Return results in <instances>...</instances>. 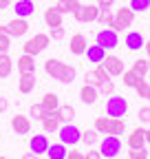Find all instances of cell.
Here are the masks:
<instances>
[{
    "instance_id": "6da1fadb",
    "label": "cell",
    "mask_w": 150,
    "mask_h": 159,
    "mask_svg": "<svg viewBox=\"0 0 150 159\" xmlns=\"http://www.w3.org/2000/svg\"><path fill=\"white\" fill-rule=\"evenodd\" d=\"M44 71L49 77L58 80V82L62 84H73L75 82V69L66 62H62V60H55V57H49L44 62Z\"/></svg>"
},
{
    "instance_id": "7a4b0ae2",
    "label": "cell",
    "mask_w": 150,
    "mask_h": 159,
    "mask_svg": "<svg viewBox=\"0 0 150 159\" xmlns=\"http://www.w3.org/2000/svg\"><path fill=\"white\" fill-rule=\"evenodd\" d=\"M97 133H104V135H121L124 128H126V119L124 117H110V115H104V117H97L95 124H93Z\"/></svg>"
},
{
    "instance_id": "3957f363",
    "label": "cell",
    "mask_w": 150,
    "mask_h": 159,
    "mask_svg": "<svg viewBox=\"0 0 150 159\" xmlns=\"http://www.w3.org/2000/svg\"><path fill=\"white\" fill-rule=\"evenodd\" d=\"M58 135H60V142H62L66 148H73V146H77V144H80L82 128H80V126H75L73 122H68V124H62V126H60Z\"/></svg>"
},
{
    "instance_id": "277c9868",
    "label": "cell",
    "mask_w": 150,
    "mask_h": 159,
    "mask_svg": "<svg viewBox=\"0 0 150 159\" xmlns=\"http://www.w3.org/2000/svg\"><path fill=\"white\" fill-rule=\"evenodd\" d=\"M133 22H135V11L130 9V7H119L115 11V16H113L110 29H115L119 33V31H126L128 27H133Z\"/></svg>"
},
{
    "instance_id": "5b68a950",
    "label": "cell",
    "mask_w": 150,
    "mask_h": 159,
    "mask_svg": "<svg viewBox=\"0 0 150 159\" xmlns=\"http://www.w3.org/2000/svg\"><path fill=\"white\" fill-rule=\"evenodd\" d=\"M49 42H51V35L49 33H35V35H31L27 42L22 44V49H24V53H29V55H40L46 47H49Z\"/></svg>"
},
{
    "instance_id": "8992f818",
    "label": "cell",
    "mask_w": 150,
    "mask_h": 159,
    "mask_svg": "<svg viewBox=\"0 0 150 159\" xmlns=\"http://www.w3.org/2000/svg\"><path fill=\"white\" fill-rule=\"evenodd\" d=\"M99 152L106 159H115L121 152V139H119V135H106L102 139V144H99Z\"/></svg>"
},
{
    "instance_id": "52a82bcc",
    "label": "cell",
    "mask_w": 150,
    "mask_h": 159,
    "mask_svg": "<svg viewBox=\"0 0 150 159\" xmlns=\"http://www.w3.org/2000/svg\"><path fill=\"white\" fill-rule=\"evenodd\" d=\"M128 113V102H126V97H121V95H108V99H106V115H110V117H124Z\"/></svg>"
},
{
    "instance_id": "ba28073f",
    "label": "cell",
    "mask_w": 150,
    "mask_h": 159,
    "mask_svg": "<svg viewBox=\"0 0 150 159\" xmlns=\"http://www.w3.org/2000/svg\"><path fill=\"white\" fill-rule=\"evenodd\" d=\"M95 42H97L99 47H104L106 51H113V49L119 44V35H117V31H115V29L104 27V29H99V31H97Z\"/></svg>"
},
{
    "instance_id": "9c48e42d",
    "label": "cell",
    "mask_w": 150,
    "mask_h": 159,
    "mask_svg": "<svg viewBox=\"0 0 150 159\" xmlns=\"http://www.w3.org/2000/svg\"><path fill=\"white\" fill-rule=\"evenodd\" d=\"M97 16H99V7L97 5H80L77 9H75V13H73V18L77 20V22H82V25L95 22Z\"/></svg>"
},
{
    "instance_id": "30bf717a",
    "label": "cell",
    "mask_w": 150,
    "mask_h": 159,
    "mask_svg": "<svg viewBox=\"0 0 150 159\" xmlns=\"http://www.w3.org/2000/svg\"><path fill=\"white\" fill-rule=\"evenodd\" d=\"M42 130L44 133H58L60 130V126H62V115H60V108L58 111H51V113H46L44 117H42Z\"/></svg>"
},
{
    "instance_id": "8fae6325",
    "label": "cell",
    "mask_w": 150,
    "mask_h": 159,
    "mask_svg": "<svg viewBox=\"0 0 150 159\" xmlns=\"http://www.w3.org/2000/svg\"><path fill=\"white\" fill-rule=\"evenodd\" d=\"M5 27H7V33H9L11 38H22V35H27V31H29L27 18H13V20H9Z\"/></svg>"
},
{
    "instance_id": "7c38bea8",
    "label": "cell",
    "mask_w": 150,
    "mask_h": 159,
    "mask_svg": "<svg viewBox=\"0 0 150 159\" xmlns=\"http://www.w3.org/2000/svg\"><path fill=\"white\" fill-rule=\"evenodd\" d=\"M46 148H49V139H46V135L38 133V135H33V137L29 139V150L35 152L38 157H40V155H46Z\"/></svg>"
},
{
    "instance_id": "4fadbf2b",
    "label": "cell",
    "mask_w": 150,
    "mask_h": 159,
    "mask_svg": "<svg viewBox=\"0 0 150 159\" xmlns=\"http://www.w3.org/2000/svg\"><path fill=\"white\" fill-rule=\"evenodd\" d=\"M104 66H106V71H108L110 77H119V75L126 71L121 60H119L117 55H108V53H106V60H104Z\"/></svg>"
},
{
    "instance_id": "5bb4252c",
    "label": "cell",
    "mask_w": 150,
    "mask_h": 159,
    "mask_svg": "<svg viewBox=\"0 0 150 159\" xmlns=\"http://www.w3.org/2000/svg\"><path fill=\"white\" fill-rule=\"evenodd\" d=\"M11 128L15 135H27L31 133V119L27 115H13L11 117Z\"/></svg>"
},
{
    "instance_id": "9a60e30c",
    "label": "cell",
    "mask_w": 150,
    "mask_h": 159,
    "mask_svg": "<svg viewBox=\"0 0 150 159\" xmlns=\"http://www.w3.org/2000/svg\"><path fill=\"white\" fill-rule=\"evenodd\" d=\"M13 13L15 18H29L35 13V5L33 0H15L13 2Z\"/></svg>"
},
{
    "instance_id": "2e32d148",
    "label": "cell",
    "mask_w": 150,
    "mask_h": 159,
    "mask_svg": "<svg viewBox=\"0 0 150 159\" xmlns=\"http://www.w3.org/2000/svg\"><path fill=\"white\" fill-rule=\"evenodd\" d=\"M86 57H88V62L99 64V62H104V60H106V49L99 47L97 42H95V44H88V47H86Z\"/></svg>"
},
{
    "instance_id": "e0dca14e",
    "label": "cell",
    "mask_w": 150,
    "mask_h": 159,
    "mask_svg": "<svg viewBox=\"0 0 150 159\" xmlns=\"http://www.w3.org/2000/svg\"><path fill=\"white\" fill-rule=\"evenodd\" d=\"M18 73L24 75V73H35V57L29 53H22L18 57Z\"/></svg>"
},
{
    "instance_id": "ac0fdd59",
    "label": "cell",
    "mask_w": 150,
    "mask_h": 159,
    "mask_svg": "<svg viewBox=\"0 0 150 159\" xmlns=\"http://www.w3.org/2000/svg\"><path fill=\"white\" fill-rule=\"evenodd\" d=\"M97 97H99V91H97V86H90V84H84L82 89H80V99L86 104V106H90V104H95L97 102Z\"/></svg>"
},
{
    "instance_id": "d6986e66",
    "label": "cell",
    "mask_w": 150,
    "mask_h": 159,
    "mask_svg": "<svg viewBox=\"0 0 150 159\" xmlns=\"http://www.w3.org/2000/svg\"><path fill=\"white\" fill-rule=\"evenodd\" d=\"M124 42H126V47H128L130 51H139V49H143L146 40H143V35H141L139 31H128Z\"/></svg>"
},
{
    "instance_id": "ffe728a7",
    "label": "cell",
    "mask_w": 150,
    "mask_h": 159,
    "mask_svg": "<svg viewBox=\"0 0 150 159\" xmlns=\"http://www.w3.org/2000/svg\"><path fill=\"white\" fill-rule=\"evenodd\" d=\"M86 38L82 35V33H75V35H71V44H68V49H71V53L73 55H84L86 53Z\"/></svg>"
},
{
    "instance_id": "44dd1931",
    "label": "cell",
    "mask_w": 150,
    "mask_h": 159,
    "mask_svg": "<svg viewBox=\"0 0 150 159\" xmlns=\"http://www.w3.org/2000/svg\"><path fill=\"white\" fill-rule=\"evenodd\" d=\"M146 146V128H135L128 135V148H143Z\"/></svg>"
},
{
    "instance_id": "7402d4cb",
    "label": "cell",
    "mask_w": 150,
    "mask_h": 159,
    "mask_svg": "<svg viewBox=\"0 0 150 159\" xmlns=\"http://www.w3.org/2000/svg\"><path fill=\"white\" fill-rule=\"evenodd\" d=\"M33 89H35V73L20 75V80H18V91H20L22 95H29Z\"/></svg>"
},
{
    "instance_id": "603a6c76",
    "label": "cell",
    "mask_w": 150,
    "mask_h": 159,
    "mask_svg": "<svg viewBox=\"0 0 150 159\" xmlns=\"http://www.w3.org/2000/svg\"><path fill=\"white\" fill-rule=\"evenodd\" d=\"M62 13L55 9V7H49L46 11H44V22H46V27L51 29V27H62Z\"/></svg>"
},
{
    "instance_id": "cb8c5ba5",
    "label": "cell",
    "mask_w": 150,
    "mask_h": 159,
    "mask_svg": "<svg viewBox=\"0 0 150 159\" xmlns=\"http://www.w3.org/2000/svg\"><path fill=\"white\" fill-rule=\"evenodd\" d=\"M82 2L80 0H58V5H55V9H58L62 16H73L75 9H77Z\"/></svg>"
},
{
    "instance_id": "d4e9b609",
    "label": "cell",
    "mask_w": 150,
    "mask_h": 159,
    "mask_svg": "<svg viewBox=\"0 0 150 159\" xmlns=\"http://www.w3.org/2000/svg\"><path fill=\"white\" fill-rule=\"evenodd\" d=\"M66 146L62 144V142H55V144H49V148H46V157L49 159H66Z\"/></svg>"
},
{
    "instance_id": "484cf974",
    "label": "cell",
    "mask_w": 150,
    "mask_h": 159,
    "mask_svg": "<svg viewBox=\"0 0 150 159\" xmlns=\"http://www.w3.org/2000/svg\"><path fill=\"white\" fill-rule=\"evenodd\" d=\"M42 106L46 108V113H51V111H58V108L62 106V102H60V95H58V93H44V97H42Z\"/></svg>"
},
{
    "instance_id": "4316f807",
    "label": "cell",
    "mask_w": 150,
    "mask_h": 159,
    "mask_svg": "<svg viewBox=\"0 0 150 159\" xmlns=\"http://www.w3.org/2000/svg\"><path fill=\"white\" fill-rule=\"evenodd\" d=\"M13 71V60L9 57V53H0V80L9 77Z\"/></svg>"
},
{
    "instance_id": "83f0119b",
    "label": "cell",
    "mask_w": 150,
    "mask_h": 159,
    "mask_svg": "<svg viewBox=\"0 0 150 159\" xmlns=\"http://www.w3.org/2000/svg\"><path fill=\"white\" fill-rule=\"evenodd\" d=\"M97 139H99V133H97L95 128H90V130H82L80 142H82V144H86V146L90 148V146H95V144H97Z\"/></svg>"
},
{
    "instance_id": "f1b7e54d",
    "label": "cell",
    "mask_w": 150,
    "mask_h": 159,
    "mask_svg": "<svg viewBox=\"0 0 150 159\" xmlns=\"http://www.w3.org/2000/svg\"><path fill=\"white\" fill-rule=\"evenodd\" d=\"M121 75H124V86H130V89H135V86L139 84V80H143V77H139L133 69H130V71H124Z\"/></svg>"
},
{
    "instance_id": "f546056e",
    "label": "cell",
    "mask_w": 150,
    "mask_h": 159,
    "mask_svg": "<svg viewBox=\"0 0 150 159\" xmlns=\"http://www.w3.org/2000/svg\"><path fill=\"white\" fill-rule=\"evenodd\" d=\"M133 71H135L139 77H146V75H148V71H150L148 60H135V62H133Z\"/></svg>"
},
{
    "instance_id": "4dcf8cb0",
    "label": "cell",
    "mask_w": 150,
    "mask_h": 159,
    "mask_svg": "<svg viewBox=\"0 0 150 159\" xmlns=\"http://www.w3.org/2000/svg\"><path fill=\"white\" fill-rule=\"evenodd\" d=\"M29 115H31V119H35V122H42V117L46 115V108L42 106V102H40V104H31Z\"/></svg>"
},
{
    "instance_id": "1f68e13d",
    "label": "cell",
    "mask_w": 150,
    "mask_h": 159,
    "mask_svg": "<svg viewBox=\"0 0 150 159\" xmlns=\"http://www.w3.org/2000/svg\"><path fill=\"white\" fill-rule=\"evenodd\" d=\"M11 47V35L7 33V27H0V53H7Z\"/></svg>"
},
{
    "instance_id": "d6a6232c",
    "label": "cell",
    "mask_w": 150,
    "mask_h": 159,
    "mask_svg": "<svg viewBox=\"0 0 150 159\" xmlns=\"http://www.w3.org/2000/svg\"><path fill=\"white\" fill-rule=\"evenodd\" d=\"M113 16H115V13H113L110 9H99V16H97L95 22H99L102 27H110L113 25Z\"/></svg>"
},
{
    "instance_id": "836d02e7",
    "label": "cell",
    "mask_w": 150,
    "mask_h": 159,
    "mask_svg": "<svg viewBox=\"0 0 150 159\" xmlns=\"http://www.w3.org/2000/svg\"><path fill=\"white\" fill-rule=\"evenodd\" d=\"M128 7L133 9L135 13H143V11L150 9V0H130V5H128Z\"/></svg>"
},
{
    "instance_id": "e575fe53",
    "label": "cell",
    "mask_w": 150,
    "mask_h": 159,
    "mask_svg": "<svg viewBox=\"0 0 150 159\" xmlns=\"http://www.w3.org/2000/svg\"><path fill=\"white\" fill-rule=\"evenodd\" d=\"M60 115H62V124H68V122H73L75 108H73L71 104H62V106H60Z\"/></svg>"
},
{
    "instance_id": "d590c367",
    "label": "cell",
    "mask_w": 150,
    "mask_h": 159,
    "mask_svg": "<svg viewBox=\"0 0 150 159\" xmlns=\"http://www.w3.org/2000/svg\"><path fill=\"white\" fill-rule=\"evenodd\" d=\"M95 75H97V80H99V84H102V82H106V80H110V75H108V71H106L104 62H99V64L95 66ZM99 84H97V86H99Z\"/></svg>"
},
{
    "instance_id": "8d00e7d4",
    "label": "cell",
    "mask_w": 150,
    "mask_h": 159,
    "mask_svg": "<svg viewBox=\"0 0 150 159\" xmlns=\"http://www.w3.org/2000/svg\"><path fill=\"white\" fill-rule=\"evenodd\" d=\"M97 91H99L102 95H113V93H115V84H113V80H106V82H102V84L97 86Z\"/></svg>"
},
{
    "instance_id": "74e56055",
    "label": "cell",
    "mask_w": 150,
    "mask_h": 159,
    "mask_svg": "<svg viewBox=\"0 0 150 159\" xmlns=\"http://www.w3.org/2000/svg\"><path fill=\"white\" fill-rule=\"evenodd\" d=\"M128 157L130 159H148V150L146 148H130Z\"/></svg>"
},
{
    "instance_id": "f35d334b",
    "label": "cell",
    "mask_w": 150,
    "mask_h": 159,
    "mask_svg": "<svg viewBox=\"0 0 150 159\" xmlns=\"http://www.w3.org/2000/svg\"><path fill=\"white\" fill-rule=\"evenodd\" d=\"M137 117H139L141 124H150V106H141L137 111Z\"/></svg>"
},
{
    "instance_id": "ab89813d",
    "label": "cell",
    "mask_w": 150,
    "mask_h": 159,
    "mask_svg": "<svg viewBox=\"0 0 150 159\" xmlns=\"http://www.w3.org/2000/svg\"><path fill=\"white\" fill-rule=\"evenodd\" d=\"M49 35H51L53 40H62V38L66 35V31H64V25H62V27H51Z\"/></svg>"
},
{
    "instance_id": "60d3db41",
    "label": "cell",
    "mask_w": 150,
    "mask_h": 159,
    "mask_svg": "<svg viewBox=\"0 0 150 159\" xmlns=\"http://www.w3.org/2000/svg\"><path fill=\"white\" fill-rule=\"evenodd\" d=\"M148 86H150V84L146 82V77H143V80H139V84L135 86V91H137V95L146 99V93H148Z\"/></svg>"
},
{
    "instance_id": "b9f144b4",
    "label": "cell",
    "mask_w": 150,
    "mask_h": 159,
    "mask_svg": "<svg viewBox=\"0 0 150 159\" xmlns=\"http://www.w3.org/2000/svg\"><path fill=\"white\" fill-rule=\"evenodd\" d=\"M84 84H90V86H97V84H99V80H97L95 71H90V73H84Z\"/></svg>"
},
{
    "instance_id": "7bdbcfd3",
    "label": "cell",
    "mask_w": 150,
    "mask_h": 159,
    "mask_svg": "<svg viewBox=\"0 0 150 159\" xmlns=\"http://www.w3.org/2000/svg\"><path fill=\"white\" fill-rule=\"evenodd\" d=\"M84 159H104L99 150H93V146L88 148V152H84Z\"/></svg>"
},
{
    "instance_id": "ee69618b",
    "label": "cell",
    "mask_w": 150,
    "mask_h": 159,
    "mask_svg": "<svg viewBox=\"0 0 150 159\" xmlns=\"http://www.w3.org/2000/svg\"><path fill=\"white\" fill-rule=\"evenodd\" d=\"M66 159H84V152H80V150H68V152H66Z\"/></svg>"
},
{
    "instance_id": "f6af8a7d",
    "label": "cell",
    "mask_w": 150,
    "mask_h": 159,
    "mask_svg": "<svg viewBox=\"0 0 150 159\" xmlns=\"http://www.w3.org/2000/svg\"><path fill=\"white\" fill-rule=\"evenodd\" d=\"M113 2H115V0H97V7L99 9H110Z\"/></svg>"
},
{
    "instance_id": "bcb514c9",
    "label": "cell",
    "mask_w": 150,
    "mask_h": 159,
    "mask_svg": "<svg viewBox=\"0 0 150 159\" xmlns=\"http://www.w3.org/2000/svg\"><path fill=\"white\" fill-rule=\"evenodd\" d=\"M7 108H9V99H7L5 95H0V113L7 111Z\"/></svg>"
},
{
    "instance_id": "7dc6e473",
    "label": "cell",
    "mask_w": 150,
    "mask_h": 159,
    "mask_svg": "<svg viewBox=\"0 0 150 159\" xmlns=\"http://www.w3.org/2000/svg\"><path fill=\"white\" fill-rule=\"evenodd\" d=\"M20 159H38V155H35V152H31V150H27V152H24Z\"/></svg>"
},
{
    "instance_id": "c3c4849f",
    "label": "cell",
    "mask_w": 150,
    "mask_h": 159,
    "mask_svg": "<svg viewBox=\"0 0 150 159\" xmlns=\"http://www.w3.org/2000/svg\"><path fill=\"white\" fill-rule=\"evenodd\" d=\"M143 49H146V53H148V57H150V40H146V44H143Z\"/></svg>"
},
{
    "instance_id": "681fc988",
    "label": "cell",
    "mask_w": 150,
    "mask_h": 159,
    "mask_svg": "<svg viewBox=\"0 0 150 159\" xmlns=\"http://www.w3.org/2000/svg\"><path fill=\"white\" fill-rule=\"evenodd\" d=\"M146 144H150V128L146 130Z\"/></svg>"
},
{
    "instance_id": "f907efd6",
    "label": "cell",
    "mask_w": 150,
    "mask_h": 159,
    "mask_svg": "<svg viewBox=\"0 0 150 159\" xmlns=\"http://www.w3.org/2000/svg\"><path fill=\"white\" fill-rule=\"evenodd\" d=\"M146 99H148V102H150V86H148V93H146Z\"/></svg>"
},
{
    "instance_id": "816d5d0a",
    "label": "cell",
    "mask_w": 150,
    "mask_h": 159,
    "mask_svg": "<svg viewBox=\"0 0 150 159\" xmlns=\"http://www.w3.org/2000/svg\"><path fill=\"white\" fill-rule=\"evenodd\" d=\"M5 2H7V5H11V0H5Z\"/></svg>"
},
{
    "instance_id": "f5cc1de1",
    "label": "cell",
    "mask_w": 150,
    "mask_h": 159,
    "mask_svg": "<svg viewBox=\"0 0 150 159\" xmlns=\"http://www.w3.org/2000/svg\"><path fill=\"white\" fill-rule=\"evenodd\" d=\"M0 159H9V157H0Z\"/></svg>"
},
{
    "instance_id": "db71d44e",
    "label": "cell",
    "mask_w": 150,
    "mask_h": 159,
    "mask_svg": "<svg viewBox=\"0 0 150 159\" xmlns=\"http://www.w3.org/2000/svg\"><path fill=\"white\" fill-rule=\"evenodd\" d=\"M148 64H150V57H148Z\"/></svg>"
},
{
    "instance_id": "11a10c76",
    "label": "cell",
    "mask_w": 150,
    "mask_h": 159,
    "mask_svg": "<svg viewBox=\"0 0 150 159\" xmlns=\"http://www.w3.org/2000/svg\"><path fill=\"white\" fill-rule=\"evenodd\" d=\"M115 159H117V157H115Z\"/></svg>"
}]
</instances>
